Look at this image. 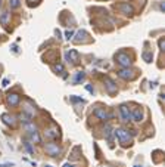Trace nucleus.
I'll list each match as a JSON object with an SVG mask.
<instances>
[{
    "instance_id": "obj_14",
    "label": "nucleus",
    "mask_w": 165,
    "mask_h": 167,
    "mask_svg": "<svg viewBox=\"0 0 165 167\" xmlns=\"http://www.w3.org/2000/svg\"><path fill=\"white\" fill-rule=\"evenodd\" d=\"M16 118H18V120H19L22 124H27V123H31V121H33V115L28 114V112H25V111H22Z\"/></svg>"
},
{
    "instance_id": "obj_16",
    "label": "nucleus",
    "mask_w": 165,
    "mask_h": 167,
    "mask_svg": "<svg viewBox=\"0 0 165 167\" xmlns=\"http://www.w3.org/2000/svg\"><path fill=\"white\" fill-rule=\"evenodd\" d=\"M9 18H10L9 11H3V12H0V24H2V25H8Z\"/></svg>"
},
{
    "instance_id": "obj_1",
    "label": "nucleus",
    "mask_w": 165,
    "mask_h": 167,
    "mask_svg": "<svg viewBox=\"0 0 165 167\" xmlns=\"http://www.w3.org/2000/svg\"><path fill=\"white\" fill-rule=\"evenodd\" d=\"M113 133H115V136L118 138V140H120V144L123 147H127V145H130L131 142H133V135L128 130H125V129L118 127V129L113 130Z\"/></svg>"
},
{
    "instance_id": "obj_32",
    "label": "nucleus",
    "mask_w": 165,
    "mask_h": 167,
    "mask_svg": "<svg viewBox=\"0 0 165 167\" xmlns=\"http://www.w3.org/2000/svg\"><path fill=\"white\" fill-rule=\"evenodd\" d=\"M0 9H2V0H0Z\"/></svg>"
},
{
    "instance_id": "obj_17",
    "label": "nucleus",
    "mask_w": 165,
    "mask_h": 167,
    "mask_svg": "<svg viewBox=\"0 0 165 167\" xmlns=\"http://www.w3.org/2000/svg\"><path fill=\"white\" fill-rule=\"evenodd\" d=\"M24 129H25L27 133H36V132H38V127H37V124H34V121L24 124Z\"/></svg>"
},
{
    "instance_id": "obj_15",
    "label": "nucleus",
    "mask_w": 165,
    "mask_h": 167,
    "mask_svg": "<svg viewBox=\"0 0 165 167\" xmlns=\"http://www.w3.org/2000/svg\"><path fill=\"white\" fill-rule=\"evenodd\" d=\"M84 80H86V73H84V71H78V73H75V76L72 79V83L74 84H80Z\"/></svg>"
},
{
    "instance_id": "obj_31",
    "label": "nucleus",
    "mask_w": 165,
    "mask_h": 167,
    "mask_svg": "<svg viewBox=\"0 0 165 167\" xmlns=\"http://www.w3.org/2000/svg\"><path fill=\"white\" fill-rule=\"evenodd\" d=\"M63 167H75V166H74V164H71V163H65Z\"/></svg>"
},
{
    "instance_id": "obj_11",
    "label": "nucleus",
    "mask_w": 165,
    "mask_h": 167,
    "mask_svg": "<svg viewBox=\"0 0 165 167\" xmlns=\"http://www.w3.org/2000/svg\"><path fill=\"white\" fill-rule=\"evenodd\" d=\"M2 120H3L5 124H8V126H10V127H15V126H16V121H18V118H16L15 115H12V114L5 112V114L2 115Z\"/></svg>"
},
{
    "instance_id": "obj_2",
    "label": "nucleus",
    "mask_w": 165,
    "mask_h": 167,
    "mask_svg": "<svg viewBox=\"0 0 165 167\" xmlns=\"http://www.w3.org/2000/svg\"><path fill=\"white\" fill-rule=\"evenodd\" d=\"M115 61H116L118 65H121L123 68H130V65L133 62L131 61V56L128 53H125V52H118L115 55Z\"/></svg>"
},
{
    "instance_id": "obj_25",
    "label": "nucleus",
    "mask_w": 165,
    "mask_h": 167,
    "mask_svg": "<svg viewBox=\"0 0 165 167\" xmlns=\"http://www.w3.org/2000/svg\"><path fill=\"white\" fill-rule=\"evenodd\" d=\"M69 99H71V102H74V104H77V102H84L83 98H77V96H71Z\"/></svg>"
},
{
    "instance_id": "obj_8",
    "label": "nucleus",
    "mask_w": 165,
    "mask_h": 167,
    "mask_svg": "<svg viewBox=\"0 0 165 167\" xmlns=\"http://www.w3.org/2000/svg\"><path fill=\"white\" fill-rule=\"evenodd\" d=\"M93 114H94V117H97L99 120H102V121H108L109 118L112 117L105 108H96V109L93 111Z\"/></svg>"
},
{
    "instance_id": "obj_5",
    "label": "nucleus",
    "mask_w": 165,
    "mask_h": 167,
    "mask_svg": "<svg viewBox=\"0 0 165 167\" xmlns=\"http://www.w3.org/2000/svg\"><path fill=\"white\" fill-rule=\"evenodd\" d=\"M116 73H118V77L123 79V80H133L136 77V71L131 68H121V69H118Z\"/></svg>"
},
{
    "instance_id": "obj_6",
    "label": "nucleus",
    "mask_w": 165,
    "mask_h": 167,
    "mask_svg": "<svg viewBox=\"0 0 165 167\" xmlns=\"http://www.w3.org/2000/svg\"><path fill=\"white\" fill-rule=\"evenodd\" d=\"M116 8H118V11H120L121 13H124V15H128V16H131L133 13H134V8L128 3V2H123V3H118L116 5Z\"/></svg>"
},
{
    "instance_id": "obj_26",
    "label": "nucleus",
    "mask_w": 165,
    "mask_h": 167,
    "mask_svg": "<svg viewBox=\"0 0 165 167\" xmlns=\"http://www.w3.org/2000/svg\"><path fill=\"white\" fill-rule=\"evenodd\" d=\"M27 2H28V5H30V6H34V5H38V3L41 2V0H27Z\"/></svg>"
},
{
    "instance_id": "obj_19",
    "label": "nucleus",
    "mask_w": 165,
    "mask_h": 167,
    "mask_svg": "<svg viewBox=\"0 0 165 167\" xmlns=\"http://www.w3.org/2000/svg\"><path fill=\"white\" fill-rule=\"evenodd\" d=\"M84 37H87V33H86V31H78V33L75 34V39H74V41H75V43H80V41H81Z\"/></svg>"
},
{
    "instance_id": "obj_28",
    "label": "nucleus",
    "mask_w": 165,
    "mask_h": 167,
    "mask_svg": "<svg viewBox=\"0 0 165 167\" xmlns=\"http://www.w3.org/2000/svg\"><path fill=\"white\" fill-rule=\"evenodd\" d=\"M0 167H15V163H5V164H0Z\"/></svg>"
},
{
    "instance_id": "obj_27",
    "label": "nucleus",
    "mask_w": 165,
    "mask_h": 167,
    "mask_svg": "<svg viewBox=\"0 0 165 167\" xmlns=\"http://www.w3.org/2000/svg\"><path fill=\"white\" fill-rule=\"evenodd\" d=\"M72 36H74V31H66L65 33V37L69 40V39H72Z\"/></svg>"
},
{
    "instance_id": "obj_22",
    "label": "nucleus",
    "mask_w": 165,
    "mask_h": 167,
    "mask_svg": "<svg viewBox=\"0 0 165 167\" xmlns=\"http://www.w3.org/2000/svg\"><path fill=\"white\" fill-rule=\"evenodd\" d=\"M24 147H25V149L30 152V154H34V148L31 147V142H28V140H25V144H24Z\"/></svg>"
},
{
    "instance_id": "obj_7",
    "label": "nucleus",
    "mask_w": 165,
    "mask_h": 167,
    "mask_svg": "<svg viewBox=\"0 0 165 167\" xmlns=\"http://www.w3.org/2000/svg\"><path fill=\"white\" fill-rule=\"evenodd\" d=\"M6 101L9 107H18L21 104V95L19 93H8L6 95Z\"/></svg>"
},
{
    "instance_id": "obj_20",
    "label": "nucleus",
    "mask_w": 165,
    "mask_h": 167,
    "mask_svg": "<svg viewBox=\"0 0 165 167\" xmlns=\"http://www.w3.org/2000/svg\"><path fill=\"white\" fill-rule=\"evenodd\" d=\"M143 59L146 61V62H152V59H153V55H152V52H143Z\"/></svg>"
},
{
    "instance_id": "obj_18",
    "label": "nucleus",
    "mask_w": 165,
    "mask_h": 167,
    "mask_svg": "<svg viewBox=\"0 0 165 167\" xmlns=\"http://www.w3.org/2000/svg\"><path fill=\"white\" fill-rule=\"evenodd\" d=\"M28 138H30L31 142H34V144H41V136H40L38 132H36V133H28Z\"/></svg>"
},
{
    "instance_id": "obj_34",
    "label": "nucleus",
    "mask_w": 165,
    "mask_h": 167,
    "mask_svg": "<svg viewBox=\"0 0 165 167\" xmlns=\"http://www.w3.org/2000/svg\"><path fill=\"white\" fill-rule=\"evenodd\" d=\"M46 167H52V166H46Z\"/></svg>"
},
{
    "instance_id": "obj_3",
    "label": "nucleus",
    "mask_w": 165,
    "mask_h": 167,
    "mask_svg": "<svg viewBox=\"0 0 165 167\" xmlns=\"http://www.w3.org/2000/svg\"><path fill=\"white\" fill-rule=\"evenodd\" d=\"M44 151L50 157H59L61 152H62V148H61L59 144H56V142H49V144L44 145Z\"/></svg>"
},
{
    "instance_id": "obj_4",
    "label": "nucleus",
    "mask_w": 165,
    "mask_h": 167,
    "mask_svg": "<svg viewBox=\"0 0 165 167\" xmlns=\"http://www.w3.org/2000/svg\"><path fill=\"white\" fill-rule=\"evenodd\" d=\"M43 136H44L46 139H49V140H55V139H58V138L61 136V132H59V129H58L55 124H52L50 127L44 129Z\"/></svg>"
},
{
    "instance_id": "obj_23",
    "label": "nucleus",
    "mask_w": 165,
    "mask_h": 167,
    "mask_svg": "<svg viewBox=\"0 0 165 167\" xmlns=\"http://www.w3.org/2000/svg\"><path fill=\"white\" fill-rule=\"evenodd\" d=\"M53 69L56 71V73H63V65H62L61 62H58V64L53 65Z\"/></svg>"
},
{
    "instance_id": "obj_33",
    "label": "nucleus",
    "mask_w": 165,
    "mask_h": 167,
    "mask_svg": "<svg viewBox=\"0 0 165 167\" xmlns=\"http://www.w3.org/2000/svg\"><path fill=\"white\" fill-rule=\"evenodd\" d=\"M134 167H141V166H134Z\"/></svg>"
},
{
    "instance_id": "obj_24",
    "label": "nucleus",
    "mask_w": 165,
    "mask_h": 167,
    "mask_svg": "<svg viewBox=\"0 0 165 167\" xmlns=\"http://www.w3.org/2000/svg\"><path fill=\"white\" fill-rule=\"evenodd\" d=\"M158 46H159V49L164 52V51H165V40H164V39H159V40H158Z\"/></svg>"
},
{
    "instance_id": "obj_29",
    "label": "nucleus",
    "mask_w": 165,
    "mask_h": 167,
    "mask_svg": "<svg viewBox=\"0 0 165 167\" xmlns=\"http://www.w3.org/2000/svg\"><path fill=\"white\" fill-rule=\"evenodd\" d=\"M2 86H3V87H8V86H9V79H3Z\"/></svg>"
},
{
    "instance_id": "obj_12",
    "label": "nucleus",
    "mask_w": 165,
    "mask_h": 167,
    "mask_svg": "<svg viewBox=\"0 0 165 167\" xmlns=\"http://www.w3.org/2000/svg\"><path fill=\"white\" fill-rule=\"evenodd\" d=\"M65 56H66L68 61H71L72 64H77V62L80 61V53H78L77 51H74V49L66 51V52H65Z\"/></svg>"
},
{
    "instance_id": "obj_21",
    "label": "nucleus",
    "mask_w": 165,
    "mask_h": 167,
    "mask_svg": "<svg viewBox=\"0 0 165 167\" xmlns=\"http://www.w3.org/2000/svg\"><path fill=\"white\" fill-rule=\"evenodd\" d=\"M19 0H9V6H10V9H18L19 8Z\"/></svg>"
},
{
    "instance_id": "obj_13",
    "label": "nucleus",
    "mask_w": 165,
    "mask_h": 167,
    "mask_svg": "<svg viewBox=\"0 0 165 167\" xmlns=\"http://www.w3.org/2000/svg\"><path fill=\"white\" fill-rule=\"evenodd\" d=\"M131 120L140 123V121H143V111H141V108L136 107L133 111H131Z\"/></svg>"
},
{
    "instance_id": "obj_30",
    "label": "nucleus",
    "mask_w": 165,
    "mask_h": 167,
    "mask_svg": "<svg viewBox=\"0 0 165 167\" xmlns=\"http://www.w3.org/2000/svg\"><path fill=\"white\" fill-rule=\"evenodd\" d=\"M86 89H87V90H88V92H91V93H93V92H94V89H93V87H91V86H90V84H87V86H86Z\"/></svg>"
},
{
    "instance_id": "obj_10",
    "label": "nucleus",
    "mask_w": 165,
    "mask_h": 167,
    "mask_svg": "<svg viewBox=\"0 0 165 167\" xmlns=\"http://www.w3.org/2000/svg\"><path fill=\"white\" fill-rule=\"evenodd\" d=\"M103 83H105V89H106V92H108L109 95H113V93H116L118 87H116V84H115V81H113L112 79H109V77H105Z\"/></svg>"
},
{
    "instance_id": "obj_9",
    "label": "nucleus",
    "mask_w": 165,
    "mask_h": 167,
    "mask_svg": "<svg viewBox=\"0 0 165 167\" xmlns=\"http://www.w3.org/2000/svg\"><path fill=\"white\" fill-rule=\"evenodd\" d=\"M120 115H121V118H123L124 123L131 121V109H130L127 105H121V107H120Z\"/></svg>"
}]
</instances>
